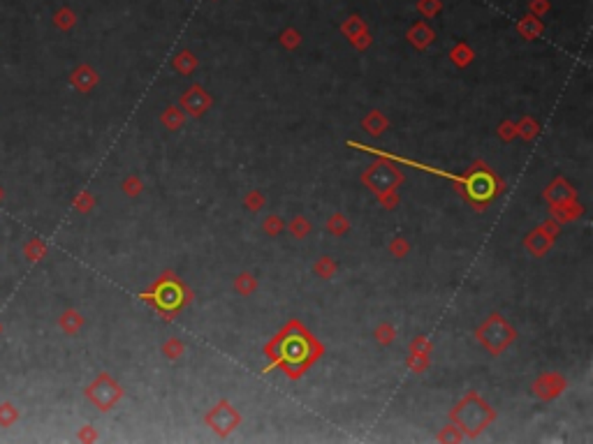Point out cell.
I'll return each mask as SVG.
<instances>
[{
	"instance_id": "ba28073f",
	"label": "cell",
	"mask_w": 593,
	"mask_h": 444,
	"mask_svg": "<svg viewBox=\"0 0 593 444\" xmlns=\"http://www.w3.org/2000/svg\"><path fill=\"white\" fill-rule=\"evenodd\" d=\"M91 204H93V201H91V197H88L86 192H84V194H79L77 201H74V206H77L79 211H88V208H91Z\"/></svg>"
},
{
	"instance_id": "9c48e42d",
	"label": "cell",
	"mask_w": 593,
	"mask_h": 444,
	"mask_svg": "<svg viewBox=\"0 0 593 444\" xmlns=\"http://www.w3.org/2000/svg\"><path fill=\"white\" fill-rule=\"evenodd\" d=\"M3 199H5V187L0 185V204H3Z\"/></svg>"
},
{
	"instance_id": "8992f818",
	"label": "cell",
	"mask_w": 593,
	"mask_h": 444,
	"mask_svg": "<svg viewBox=\"0 0 593 444\" xmlns=\"http://www.w3.org/2000/svg\"><path fill=\"white\" fill-rule=\"evenodd\" d=\"M56 26L60 28V31H67V28H72V24H74V17H72V12L70 10H60L58 14H56Z\"/></svg>"
},
{
	"instance_id": "3957f363",
	"label": "cell",
	"mask_w": 593,
	"mask_h": 444,
	"mask_svg": "<svg viewBox=\"0 0 593 444\" xmlns=\"http://www.w3.org/2000/svg\"><path fill=\"white\" fill-rule=\"evenodd\" d=\"M47 253H49V248H47V243L40 239H31L24 243V257L28 262H40Z\"/></svg>"
},
{
	"instance_id": "7a4b0ae2",
	"label": "cell",
	"mask_w": 593,
	"mask_h": 444,
	"mask_svg": "<svg viewBox=\"0 0 593 444\" xmlns=\"http://www.w3.org/2000/svg\"><path fill=\"white\" fill-rule=\"evenodd\" d=\"M70 81H72V86H74V88L81 90V93H88V90H91V88L95 86V81H98V76H95V72H93L91 67L81 65V67H77V69H74V72H72Z\"/></svg>"
},
{
	"instance_id": "5b68a950",
	"label": "cell",
	"mask_w": 593,
	"mask_h": 444,
	"mask_svg": "<svg viewBox=\"0 0 593 444\" xmlns=\"http://www.w3.org/2000/svg\"><path fill=\"white\" fill-rule=\"evenodd\" d=\"M58 324L65 333H77L81 329V324H84V319H81L77 310H65L63 315H60Z\"/></svg>"
},
{
	"instance_id": "52a82bcc",
	"label": "cell",
	"mask_w": 593,
	"mask_h": 444,
	"mask_svg": "<svg viewBox=\"0 0 593 444\" xmlns=\"http://www.w3.org/2000/svg\"><path fill=\"white\" fill-rule=\"evenodd\" d=\"M471 190H473V194L478 199H482V197H487L489 192H492V187H489V183L487 180H482V178H478V180H473L471 183Z\"/></svg>"
},
{
	"instance_id": "277c9868",
	"label": "cell",
	"mask_w": 593,
	"mask_h": 444,
	"mask_svg": "<svg viewBox=\"0 0 593 444\" xmlns=\"http://www.w3.org/2000/svg\"><path fill=\"white\" fill-rule=\"evenodd\" d=\"M19 421V409L15 402H0V428H12Z\"/></svg>"
},
{
	"instance_id": "30bf717a",
	"label": "cell",
	"mask_w": 593,
	"mask_h": 444,
	"mask_svg": "<svg viewBox=\"0 0 593 444\" xmlns=\"http://www.w3.org/2000/svg\"><path fill=\"white\" fill-rule=\"evenodd\" d=\"M0 336H3V324H0Z\"/></svg>"
},
{
	"instance_id": "6da1fadb",
	"label": "cell",
	"mask_w": 593,
	"mask_h": 444,
	"mask_svg": "<svg viewBox=\"0 0 593 444\" xmlns=\"http://www.w3.org/2000/svg\"><path fill=\"white\" fill-rule=\"evenodd\" d=\"M86 395H88V398H91L100 409H109V407H112L114 402H116V398L121 395V391H119V386H116L114 382L107 377V375H100V377L86 388Z\"/></svg>"
}]
</instances>
